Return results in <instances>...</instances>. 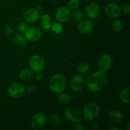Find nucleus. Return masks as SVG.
Returning <instances> with one entry per match:
<instances>
[{"instance_id":"1","label":"nucleus","mask_w":130,"mask_h":130,"mask_svg":"<svg viewBox=\"0 0 130 130\" xmlns=\"http://www.w3.org/2000/svg\"><path fill=\"white\" fill-rule=\"evenodd\" d=\"M108 83V77L105 72L100 71L93 72L86 80V87L90 91L98 92L105 88Z\"/></svg>"},{"instance_id":"2","label":"nucleus","mask_w":130,"mask_h":130,"mask_svg":"<svg viewBox=\"0 0 130 130\" xmlns=\"http://www.w3.org/2000/svg\"><path fill=\"white\" fill-rule=\"evenodd\" d=\"M50 90L55 93H60L66 90V77L61 73H57L53 75L49 80Z\"/></svg>"},{"instance_id":"3","label":"nucleus","mask_w":130,"mask_h":130,"mask_svg":"<svg viewBox=\"0 0 130 130\" xmlns=\"http://www.w3.org/2000/svg\"><path fill=\"white\" fill-rule=\"evenodd\" d=\"M82 116L87 121L95 120L99 117L100 114V107L94 102L86 104L83 108Z\"/></svg>"},{"instance_id":"4","label":"nucleus","mask_w":130,"mask_h":130,"mask_svg":"<svg viewBox=\"0 0 130 130\" xmlns=\"http://www.w3.org/2000/svg\"><path fill=\"white\" fill-rule=\"evenodd\" d=\"M64 117L67 121L72 123H77L81 121L82 113L77 107L74 106L69 107L65 110Z\"/></svg>"},{"instance_id":"5","label":"nucleus","mask_w":130,"mask_h":130,"mask_svg":"<svg viewBox=\"0 0 130 130\" xmlns=\"http://www.w3.org/2000/svg\"><path fill=\"white\" fill-rule=\"evenodd\" d=\"M30 68L34 72H41L45 68L46 62L44 58L39 55H34L29 61Z\"/></svg>"},{"instance_id":"6","label":"nucleus","mask_w":130,"mask_h":130,"mask_svg":"<svg viewBox=\"0 0 130 130\" xmlns=\"http://www.w3.org/2000/svg\"><path fill=\"white\" fill-rule=\"evenodd\" d=\"M7 92L11 97L14 99H19L24 95L25 88L24 85L20 83H13L9 85Z\"/></svg>"},{"instance_id":"7","label":"nucleus","mask_w":130,"mask_h":130,"mask_svg":"<svg viewBox=\"0 0 130 130\" xmlns=\"http://www.w3.org/2000/svg\"><path fill=\"white\" fill-rule=\"evenodd\" d=\"M24 36L27 41L32 43L39 41L42 36L40 29L36 26H30L27 27L24 32Z\"/></svg>"},{"instance_id":"8","label":"nucleus","mask_w":130,"mask_h":130,"mask_svg":"<svg viewBox=\"0 0 130 130\" xmlns=\"http://www.w3.org/2000/svg\"><path fill=\"white\" fill-rule=\"evenodd\" d=\"M47 117L44 113L37 112L34 114L30 120V125L34 129H40L46 125Z\"/></svg>"},{"instance_id":"9","label":"nucleus","mask_w":130,"mask_h":130,"mask_svg":"<svg viewBox=\"0 0 130 130\" xmlns=\"http://www.w3.org/2000/svg\"><path fill=\"white\" fill-rule=\"evenodd\" d=\"M112 65V58L109 54H104L98 60L97 66L99 71L106 72L110 69Z\"/></svg>"},{"instance_id":"10","label":"nucleus","mask_w":130,"mask_h":130,"mask_svg":"<svg viewBox=\"0 0 130 130\" xmlns=\"http://www.w3.org/2000/svg\"><path fill=\"white\" fill-rule=\"evenodd\" d=\"M101 12V9L99 4L96 3H91L89 4L85 10V14L90 20L97 19Z\"/></svg>"},{"instance_id":"11","label":"nucleus","mask_w":130,"mask_h":130,"mask_svg":"<svg viewBox=\"0 0 130 130\" xmlns=\"http://www.w3.org/2000/svg\"><path fill=\"white\" fill-rule=\"evenodd\" d=\"M105 12L109 17L112 19H116L119 17L121 14V8L117 4L110 3L105 5Z\"/></svg>"},{"instance_id":"12","label":"nucleus","mask_w":130,"mask_h":130,"mask_svg":"<svg viewBox=\"0 0 130 130\" xmlns=\"http://www.w3.org/2000/svg\"><path fill=\"white\" fill-rule=\"evenodd\" d=\"M71 10L66 6H62L58 8L55 13V17L60 23H66L71 18Z\"/></svg>"},{"instance_id":"13","label":"nucleus","mask_w":130,"mask_h":130,"mask_svg":"<svg viewBox=\"0 0 130 130\" xmlns=\"http://www.w3.org/2000/svg\"><path fill=\"white\" fill-rule=\"evenodd\" d=\"M85 81L84 79L79 75L74 76L71 78L70 86L72 91L75 92H80L85 88Z\"/></svg>"},{"instance_id":"14","label":"nucleus","mask_w":130,"mask_h":130,"mask_svg":"<svg viewBox=\"0 0 130 130\" xmlns=\"http://www.w3.org/2000/svg\"><path fill=\"white\" fill-rule=\"evenodd\" d=\"M94 27V24L90 19H82L77 24V29L82 34L91 32Z\"/></svg>"},{"instance_id":"15","label":"nucleus","mask_w":130,"mask_h":130,"mask_svg":"<svg viewBox=\"0 0 130 130\" xmlns=\"http://www.w3.org/2000/svg\"><path fill=\"white\" fill-rule=\"evenodd\" d=\"M39 11L36 8H30L24 13V19L27 22L34 23L39 20Z\"/></svg>"},{"instance_id":"16","label":"nucleus","mask_w":130,"mask_h":130,"mask_svg":"<svg viewBox=\"0 0 130 130\" xmlns=\"http://www.w3.org/2000/svg\"><path fill=\"white\" fill-rule=\"evenodd\" d=\"M108 118L112 123H119L124 119V115L119 110L112 109L108 113Z\"/></svg>"},{"instance_id":"17","label":"nucleus","mask_w":130,"mask_h":130,"mask_svg":"<svg viewBox=\"0 0 130 130\" xmlns=\"http://www.w3.org/2000/svg\"><path fill=\"white\" fill-rule=\"evenodd\" d=\"M129 87H126L123 88L121 91H120L119 94V99L120 101L124 104L128 105L130 103L129 99Z\"/></svg>"},{"instance_id":"18","label":"nucleus","mask_w":130,"mask_h":130,"mask_svg":"<svg viewBox=\"0 0 130 130\" xmlns=\"http://www.w3.org/2000/svg\"><path fill=\"white\" fill-rule=\"evenodd\" d=\"M19 78L24 81H27L31 79L34 76L33 71L27 69L21 70L19 74Z\"/></svg>"},{"instance_id":"19","label":"nucleus","mask_w":130,"mask_h":130,"mask_svg":"<svg viewBox=\"0 0 130 130\" xmlns=\"http://www.w3.org/2000/svg\"><path fill=\"white\" fill-rule=\"evenodd\" d=\"M90 67L86 62H82L77 66L76 71L79 74H86L90 71Z\"/></svg>"},{"instance_id":"20","label":"nucleus","mask_w":130,"mask_h":130,"mask_svg":"<svg viewBox=\"0 0 130 130\" xmlns=\"http://www.w3.org/2000/svg\"><path fill=\"white\" fill-rule=\"evenodd\" d=\"M58 101L62 105H68L71 101V97L69 94L67 93L62 92L59 93L58 96Z\"/></svg>"},{"instance_id":"21","label":"nucleus","mask_w":130,"mask_h":130,"mask_svg":"<svg viewBox=\"0 0 130 130\" xmlns=\"http://www.w3.org/2000/svg\"><path fill=\"white\" fill-rule=\"evenodd\" d=\"M50 30L53 32L54 34H57V35H59L61 34L63 31V28L62 25L61 24V23L60 22H54L52 23V25H51Z\"/></svg>"},{"instance_id":"22","label":"nucleus","mask_w":130,"mask_h":130,"mask_svg":"<svg viewBox=\"0 0 130 130\" xmlns=\"http://www.w3.org/2000/svg\"><path fill=\"white\" fill-rule=\"evenodd\" d=\"M13 40L15 44L17 46H20L25 47L27 44V40L26 39V38H25V36L21 35V34L17 35L14 38Z\"/></svg>"},{"instance_id":"23","label":"nucleus","mask_w":130,"mask_h":130,"mask_svg":"<svg viewBox=\"0 0 130 130\" xmlns=\"http://www.w3.org/2000/svg\"><path fill=\"white\" fill-rule=\"evenodd\" d=\"M112 29L115 32H120L123 29V24L122 22L118 18L113 19L111 24Z\"/></svg>"},{"instance_id":"24","label":"nucleus","mask_w":130,"mask_h":130,"mask_svg":"<svg viewBox=\"0 0 130 130\" xmlns=\"http://www.w3.org/2000/svg\"><path fill=\"white\" fill-rule=\"evenodd\" d=\"M71 17L75 21H80L85 17V13L81 10L77 9V10H73V11L71 13Z\"/></svg>"},{"instance_id":"25","label":"nucleus","mask_w":130,"mask_h":130,"mask_svg":"<svg viewBox=\"0 0 130 130\" xmlns=\"http://www.w3.org/2000/svg\"><path fill=\"white\" fill-rule=\"evenodd\" d=\"M49 121L53 124H57L60 121V118L59 115L56 113H51L48 115V117Z\"/></svg>"},{"instance_id":"26","label":"nucleus","mask_w":130,"mask_h":130,"mask_svg":"<svg viewBox=\"0 0 130 130\" xmlns=\"http://www.w3.org/2000/svg\"><path fill=\"white\" fill-rule=\"evenodd\" d=\"M79 6V0H70L68 2L67 8L70 10H77Z\"/></svg>"},{"instance_id":"27","label":"nucleus","mask_w":130,"mask_h":130,"mask_svg":"<svg viewBox=\"0 0 130 130\" xmlns=\"http://www.w3.org/2000/svg\"><path fill=\"white\" fill-rule=\"evenodd\" d=\"M51 25H52L51 21L41 22L40 24V27L41 29H43L44 30H50Z\"/></svg>"},{"instance_id":"28","label":"nucleus","mask_w":130,"mask_h":130,"mask_svg":"<svg viewBox=\"0 0 130 130\" xmlns=\"http://www.w3.org/2000/svg\"><path fill=\"white\" fill-rule=\"evenodd\" d=\"M17 28V30L20 31V32H24L27 28V25L24 22H21L18 24Z\"/></svg>"},{"instance_id":"29","label":"nucleus","mask_w":130,"mask_h":130,"mask_svg":"<svg viewBox=\"0 0 130 130\" xmlns=\"http://www.w3.org/2000/svg\"><path fill=\"white\" fill-rule=\"evenodd\" d=\"M121 11H123V12L126 15H129L130 13V5L129 4H125L123 5Z\"/></svg>"},{"instance_id":"30","label":"nucleus","mask_w":130,"mask_h":130,"mask_svg":"<svg viewBox=\"0 0 130 130\" xmlns=\"http://www.w3.org/2000/svg\"><path fill=\"white\" fill-rule=\"evenodd\" d=\"M25 88V91L29 93H34L36 90V86L34 85H32V84H29V85L26 86Z\"/></svg>"},{"instance_id":"31","label":"nucleus","mask_w":130,"mask_h":130,"mask_svg":"<svg viewBox=\"0 0 130 130\" xmlns=\"http://www.w3.org/2000/svg\"><path fill=\"white\" fill-rule=\"evenodd\" d=\"M90 122H91V124H90V129H92V130H96V129H99V124L97 122L95 121V120L91 121H90Z\"/></svg>"},{"instance_id":"32","label":"nucleus","mask_w":130,"mask_h":130,"mask_svg":"<svg viewBox=\"0 0 130 130\" xmlns=\"http://www.w3.org/2000/svg\"><path fill=\"white\" fill-rule=\"evenodd\" d=\"M5 34H6V35L9 36H12L13 35V32H14V30H13V29L11 27L8 26V27H6V28H5Z\"/></svg>"},{"instance_id":"33","label":"nucleus","mask_w":130,"mask_h":130,"mask_svg":"<svg viewBox=\"0 0 130 130\" xmlns=\"http://www.w3.org/2000/svg\"><path fill=\"white\" fill-rule=\"evenodd\" d=\"M52 19H51L50 15H48V13H44L41 17V22L44 21H51Z\"/></svg>"},{"instance_id":"34","label":"nucleus","mask_w":130,"mask_h":130,"mask_svg":"<svg viewBox=\"0 0 130 130\" xmlns=\"http://www.w3.org/2000/svg\"><path fill=\"white\" fill-rule=\"evenodd\" d=\"M34 77H35V79L37 81H40L43 79V75H42V74L41 72H36Z\"/></svg>"},{"instance_id":"35","label":"nucleus","mask_w":130,"mask_h":130,"mask_svg":"<svg viewBox=\"0 0 130 130\" xmlns=\"http://www.w3.org/2000/svg\"><path fill=\"white\" fill-rule=\"evenodd\" d=\"M74 129L76 130H83L84 128L83 127V126L81 125V124H79L78 123H77L76 125H75V126L74 127Z\"/></svg>"},{"instance_id":"36","label":"nucleus","mask_w":130,"mask_h":130,"mask_svg":"<svg viewBox=\"0 0 130 130\" xmlns=\"http://www.w3.org/2000/svg\"><path fill=\"white\" fill-rule=\"evenodd\" d=\"M42 8H43V6H42L41 5H37V6H36V10H38V11H41V10H42Z\"/></svg>"},{"instance_id":"37","label":"nucleus","mask_w":130,"mask_h":130,"mask_svg":"<svg viewBox=\"0 0 130 130\" xmlns=\"http://www.w3.org/2000/svg\"><path fill=\"white\" fill-rule=\"evenodd\" d=\"M111 130H119V128H117V127H113V128H111Z\"/></svg>"},{"instance_id":"38","label":"nucleus","mask_w":130,"mask_h":130,"mask_svg":"<svg viewBox=\"0 0 130 130\" xmlns=\"http://www.w3.org/2000/svg\"><path fill=\"white\" fill-rule=\"evenodd\" d=\"M129 129H130V127H129V121L128 123V129H127L129 130Z\"/></svg>"},{"instance_id":"39","label":"nucleus","mask_w":130,"mask_h":130,"mask_svg":"<svg viewBox=\"0 0 130 130\" xmlns=\"http://www.w3.org/2000/svg\"><path fill=\"white\" fill-rule=\"evenodd\" d=\"M52 1H57V0H52Z\"/></svg>"}]
</instances>
